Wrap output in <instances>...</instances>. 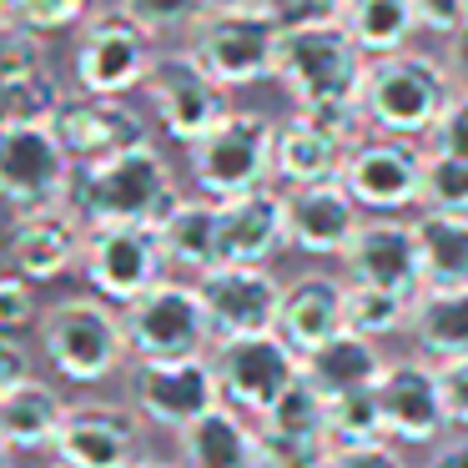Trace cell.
I'll use <instances>...</instances> for the list:
<instances>
[{"label": "cell", "mask_w": 468, "mask_h": 468, "mask_svg": "<svg viewBox=\"0 0 468 468\" xmlns=\"http://www.w3.org/2000/svg\"><path fill=\"white\" fill-rule=\"evenodd\" d=\"M277 46H282V26L262 11V5H237V11H207L186 36V51L227 86L272 81L277 76Z\"/></svg>", "instance_id": "8992f818"}, {"label": "cell", "mask_w": 468, "mask_h": 468, "mask_svg": "<svg viewBox=\"0 0 468 468\" xmlns=\"http://www.w3.org/2000/svg\"><path fill=\"white\" fill-rule=\"evenodd\" d=\"M142 96L152 106L156 126H162L172 142L192 146L197 136H207L227 112H232V91L197 61L192 51H156L152 71L142 81Z\"/></svg>", "instance_id": "9c48e42d"}, {"label": "cell", "mask_w": 468, "mask_h": 468, "mask_svg": "<svg viewBox=\"0 0 468 468\" xmlns=\"http://www.w3.org/2000/svg\"><path fill=\"white\" fill-rule=\"evenodd\" d=\"M438 383H443L448 423L468 428V357H448V363H438Z\"/></svg>", "instance_id": "bcb514c9"}, {"label": "cell", "mask_w": 468, "mask_h": 468, "mask_svg": "<svg viewBox=\"0 0 468 468\" xmlns=\"http://www.w3.org/2000/svg\"><path fill=\"white\" fill-rule=\"evenodd\" d=\"M378 398L393 443H438L443 428H453L433 357H393L378 378Z\"/></svg>", "instance_id": "d6986e66"}, {"label": "cell", "mask_w": 468, "mask_h": 468, "mask_svg": "<svg viewBox=\"0 0 468 468\" xmlns=\"http://www.w3.org/2000/svg\"><path fill=\"white\" fill-rule=\"evenodd\" d=\"M272 142H277V122L262 112H227L207 136H197L186 146V166H192V186L212 202L227 197L257 192V186H277L272 182Z\"/></svg>", "instance_id": "5b68a950"}, {"label": "cell", "mask_w": 468, "mask_h": 468, "mask_svg": "<svg viewBox=\"0 0 468 468\" xmlns=\"http://www.w3.org/2000/svg\"><path fill=\"white\" fill-rule=\"evenodd\" d=\"M66 408L71 403L41 378L16 383L0 398V448L5 453H46L56 443V433H61Z\"/></svg>", "instance_id": "484cf974"}, {"label": "cell", "mask_w": 468, "mask_h": 468, "mask_svg": "<svg viewBox=\"0 0 468 468\" xmlns=\"http://www.w3.org/2000/svg\"><path fill=\"white\" fill-rule=\"evenodd\" d=\"M202 292L212 337H247V333H277L282 313V277L272 267L252 262H217L202 277H192Z\"/></svg>", "instance_id": "5bb4252c"}, {"label": "cell", "mask_w": 468, "mask_h": 468, "mask_svg": "<svg viewBox=\"0 0 468 468\" xmlns=\"http://www.w3.org/2000/svg\"><path fill=\"white\" fill-rule=\"evenodd\" d=\"M327 468H408V463L393 438H378V443H337Z\"/></svg>", "instance_id": "ee69618b"}, {"label": "cell", "mask_w": 468, "mask_h": 468, "mask_svg": "<svg viewBox=\"0 0 468 468\" xmlns=\"http://www.w3.org/2000/svg\"><path fill=\"white\" fill-rule=\"evenodd\" d=\"M176 453L182 468H257V418L232 403H217L212 413L176 433Z\"/></svg>", "instance_id": "cb8c5ba5"}, {"label": "cell", "mask_w": 468, "mask_h": 468, "mask_svg": "<svg viewBox=\"0 0 468 468\" xmlns=\"http://www.w3.org/2000/svg\"><path fill=\"white\" fill-rule=\"evenodd\" d=\"M0 16L36 36H56V31H76L91 16V0H0Z\"/></svg>", "instance_id": "8d00e7d4"}, {"label": "cell", "mask_w": 468, "mask_h": 468, "mask_svg": "<svg viewBox=\"0 0 468 468\" xmlns=\"http://www.w3.org/2000/svg\"><path fill=\"white\" fill-rule=\"evenodd\" d=\"M353 146H343L337 136H327L323 126H313L303 112H292L287 122H277V142H272V182L282 186H317V182H337L343 162Z\"/></svg>", "instance_id": "d4e9b609"}, {"label": "cell", "mask_w": 468, "mask_h": 468, "mask_svg": "<svg viewBox=\"0 0 468 468\" xmlns=\"http://www.w3.org/2000/svg\"><path fill=\"white\" fill-rule=\"evenodd\" d=\"M272 81L292 96V106L357 101V96H363V81H367V51L343 31V21L297 26V31H282Z\"/></svg>", "instance_id": "277c9868"}, {"label": "cell", "mask_w": 468, "mask_h": 468, "mask_svg": "<svg viewBox=\"0 0 468 468\" xmlns=\"http://www.w3.org/2000/svg\"><path fill=\"white\" fill-rule=\"evenodd\" d=\"M212 367H217V383H222V403L242 408L247 418H262L303 378V353L282 333L217 337Z\"/></svg>", "instance_id": "30bf717a"}, {"label": "cell", "mask_w": 468, "mask_h": 468, "mask_svg": "<svg viewBox=\"0 0 468 468\" xmlns=\"http://www.w3.org/2000/svg\"><path fill=\"white\" fill-rule=\"evenodd\" d=\"M428 152L438 156H458V162H468V91H458L453 101L443 106V116H438V126L428 132Z\"/></svg>", "instance_id": "60d3db41"}, {"label": "cell", "mask_w": 468, "mask_h": 468, "mask_svg": "<svg viewBox=\"0 0 468 468\" xmlns=\"http://www.w3.org/2000/svg\"><path fill=\"white\" fill-rule=\"evenodd\" d=\"M41 353L66 383H106L116 367L132 357L122 307L106 297H61L41 317Z\"/></svg>", "instance_id": "3957f363"}, {"label": "cell", "mask_w": 468, "mask_h": 468, "mask_svg": "<svg viewBox=\"0 0 468 468\" xmlns=\"http://www.w3.org/2000/svg\"><path fill=\"white\" fill-rule=\"evenodd\" d=\"M61 86H56L51 71L41 76H26L16 86H0V122L5 126H21V122H51L56 106H61Z\"/></svg>", "instance_id": "d590c367"}, {"label": "cell", "mask_w": 468, "mask_h": 468, "mask_svg": "<svg viewBox=\"0 0 468 468\" xmlns=\"http://www.w3.org/2000/svg\"><path fill=\"white\" fill-rule=\"evenodd\" d=\"M423 172H428V146L408 136L367 132L343 162V186L357 197L367 217H398L408 207H423Z\"/></svg>", "instance_id": "7c38bea8"}, {"label": "cell", "mask_w": 468, "mask_h": 468, "mask_svg": "<svg viewBox=\"0 0 468 468\" xmlns=\"http://www.w3.org/2000/svg\"><path fill=\"white\" fill-rule=\"evenodd\" d=\"M267 16H272L282 31H297V26H327L343 16V0H257Z\"/></svg>", "instance_id": "7bdbcfd3"}, {"label": "cell", "mask_w": 468, "mask_h": 468, "mask_svg": "<svg viewBox=\"0 0 468 468\" xmlns=\"http://www.w3.org/2000/svg\"><path fill=\"white\" fill-rule=\"evenodd\" d=\"M448 71H453L458 91H468V31L453 36V51H448Z\"/></svg>", "instance_id": "681fc988"}, {"label": "cell", "mask_w": 468, "mask_h": 468, "mask_svg": "<svg viewBox=\"0 0 468 468\" xmlns=\"http://www.w3.org/2000/svg\"><path fill=\"white\" fill-rule=\"evenodd\" d=\"M136 468H182V463H166V458H142Z\"/></svg>", "instance_id": "816d5d0a"}, {"label": "cell", "mask_w": 468, "mask_h": 468, "mask_svg": "<svg viewBox=\"0 0 468 468\" xmlns=\"http://www.w3.org/2000/svg\"><path fill=\"white\" fill-rule=\"evenodd\" d=\"M413 232L423 257V287H468V217L418 207Z\"/></svg>", "instance_id": "f546056e"}, {"label": "cell", "mask_w": 468, "mask_h": 468, "mask_svg": "<svg viewBox=\"0 0 468 468\" xmlns=\"http://www.w3.org/2000/svg\"><path fill=\"white\" fill-rule=\"evenodd\" d=\"M31 378V357H26V347L16 343L11 333H0V398L11 393L16 383H26Z\"/></svg>", "instance_id": "7dc6e473"}, {"label": "cell", "mask_w": 468, "mask_h": 468, "mask_svg": "<svg viewBox=\"0 0 468 468\" xmlns=\"http://www.w3.org/2000/svg\"><path fill=\"white\" fill-rule=\"evenodd\" d=\"M41 71H46V36H36L0 16V86H16Z\"/></svg>", "instance_id": "f35d334b"}, {"label": "cell", "mask_w": 468, "mask_h": 468, "mask_svg": "<svg viewBox=\"0 0 468 468\" xmlns=\"http://www.w3.org/2000/svg\"><path fill=\"white\" fill-rule=\"evenodd\" d=\"M217 247L222 262L267 267L287 247V202L282 186H257V192L217 202Z\"/></svg>", "instance_id": "7402d4cb"}, {"label": "cell", "mask_w": 468, "mask_h": 468, "mask_svg": "<svg viewBox=\"0 0 468 468\" xmlns=\"http://www.w3.org/2000/svg\"><path fill=\"white\" fill-rule=\"evenodd\" d=\"M343 262L347 282L388 287V292L418 297L423 292V257H418V232L403 217H363L357 237L347 242Z\"/></svg>", "instance_id": "ac0fdd59"}, {"label": "cell", "mask_w": 468, "mask_h": 468, "mask_svg": "<svg viewBox=\"0 0 468 468\" xmlns=\"http://www.w3.org/2000/svg\"><path fill=\"white\" fill-rule=\"evenodd\" d=\"M81 277L91 282L96 297L126 307L142 292H152L166 277V252L156 227H86V252H81Z\"/></svg>", "instance_id": "4fadbf2b"}, {"label": "cell", "mask_w": 468, "mask_h": 468, "mask_svg": "<svg viewBox=\"0 0 468 468\" xmlns=\"http://www.w3.org/2000/svg\"><path fill=\"white\" fill-rule=\"evenodd\" d=\"M31 317H36V282L21 277L16 267L0 272V333H21V327H31Z\"/></svg>", "instance_id": "b9f144b4"}, {"label": "cell", "mask_w": 468, "mask_h": 468, "mask_svg": "<svg viewBox=\"0 0 468 468\" xmlns=\"http://www.w3.org/2000/svg\"><path fill=\"white\" fill-rule=\"evenodd\" d=\"M383 367H388V357H383V347H378V337H363V333H353V327H343L337 337H327L323 347H313V353L303 357V373L313 378L327 398L347 393V388H373L378 378H383Z\"/></svg>", "instance_id": "83f0119b"}, {"label": "cell", "mask_w": 468, "mask_h": 468, "mask_svg": "<svg viewBox=\"0 0 468 468\" xmlns=\"http://www.w3.org/2000/svg\"><path fill=\"white\" fill-rule=\"evenodd\" d=\"M176 202H182L176 176L152 142L132 146V152H116V156H106V162L76 166L71 197H66V207H71L86 227H116V222L156 227Z\"/></svg>", "instance_id": "6da1fadb"}, {"label": "cell", "mask_w": 468, "mask_h": 468, "mask_svg": "<svg viewBox=\"0 0 468 468\" xmlns=\"http://www.w3.org/2000/svg\"><path fill=\"white\" fill-rule=\"evenodd\" d=\"M0 468H11V463H5V448H0Z\"/></svg>", "instance_id": "f5cc1de1"}, {"label": "cell", "mask_w": 468, "mask_h": 468, "mask_svg": "<svg viewBox=\"0 0 468 468\" xmlns=\"http://www.w3.org/2000/svg\"><path fill=\"white\" fill-rule=\"evenodd\" d=\"M418 5V26L433 36H463L468 31V0H413Z\"/></svg>", "instance_id": "f6af8a7d"}, {"label": "cell", "mask_w": 468, "mask_h": 468, "mask_svg": "<svg viewBox=\"0 0 468 468\" xmlns=\"http://www.w3.org/2000/svg\"><path fill=\"white\" fill-rule=\"evenodd\" d=\"M0 136H5V122H0Z\"/></svg>", "instance_id": "db71d44e"}, {"label": "cell", "mask_w": 468, "mask_h": 468, "mask_svg": "<svg viewBox=\"0 0 468 468\" xmlns=\"http://www.w3.org/2000/svg\"><path fill=\"white\" fill-rule=\"evenodd\" d=\"M423 207H438V212H463V217H468V162L428 152Z\"/></svg>", "instance_id": "ab89813d"}, {"label": "cell", "mask_w": 468, "mask_h": 468, "mask_svg": "<svg viewBox=\"0 0 468 468\" xmlns=\"http://www.w3.org/2000/svg\"><path fill=\"white\" fill-rule=\"evenodd\" d=\"M453 96H458V81L448 71V61L408 46V51L367 61V81L357 101H363L367 132L428 142V132L438 126V116H443V106Z\"/></svg>", "instance_id": "7a4b0ae2"}, {"label": "cell", "mask_w": 468, "mask_h": 468, "mask_svg": "<svg viewBox=\"0 0 468 468\" xmlns=\"http://www.w3.org/2000/svg\"><path fill=\"white\" fill-rule=\"evenodd\" d=\"M132 403L152 428H172L182 433L202 413L222 403V383H217L212 353L202 357H172V363H136L132 373Z\"/></svg>", "instance_id": "9a60e30c"}, {"label": "cell", "mask_w": 468, "mask_h": 468, "mask_svg": "<svg viewBox=\"0 0 468 468\" xmlns=\"http://www.w3.org/2000/svg\"><path fill=\"white\" fill-rule=\"evenodd\" d=\"M156 237H162L166 267H182V272L202 277L207 267L222 262V247H217V202L212 197H182L172 212L156 222Z\"/></svg>", "instance_id": "4316f807"}, {"label": "cell", "mask_w": 468, "mask_h": 468, "mask_svg": "<svg viewBox=\"0 0 468 468\" xmlns=\"http://www.w3.org/2000/svg\"><path fill=\"white\" fill-rule=\"evenodd\" d=\"M337 21H343V31L367 51V61H373V56L408 51L413 36L423 31L413 0H343V16H337Z\"/></svg>", "instance_id": "4dcf8cb0"}, {"label": "cell", "mask_w": 468, "mask_h": 468, "mask_svg": "<svg viewBox=\"0 0 468 468\" xmlns=\"http://www.w3.org/2000/svg\"><path fill=\"white\" fill-rule=\"evenodd\" d=\"M51 453L61 468H136L142 463V413L122 403H71Z\"/></svg>", "instance_id": "e0dca14e"}, {"label": "cell", "mask_w": 468, "mask_h": 468, "mask_svg": "<svg viewBox=\"0 0 468 468\" xmlns=\"http://www.w3.org/2000/svg\"><path fill=\"white\" fill-rule=\"evenodd\" d=\"M122 11L152 41H166V36H192V26L207 16V0H122Z\"/></svg>", "instance_id": "74e56055"}, {"label": "cell", "mask_w": 468, "mask_h": 468, "mask_svg": "<svg viewBox=\"0 0 468 468\" xmlns=\"http://www.w3.org/2000/svg\"><path fill=\"white\" fill-rule=\"evenodd\" d=\"M327 428H333V443H378V438H388L378 383L327 398Z\"/></svg>", "instance_id": "d6a6232c"}, {"label": "cell", "mask_w": 468, "mask_h": 468, "mask_svg": "<svg viewBox=\"0 0 468 468\" xmlns=\"http://www.w3.org/2000/svg\"><path fill=\"white\" fill-rule=\"evenodd\" d=\"M152 61H156V41L122 11V5L91 11L81 26H76V51H71L76 91L132 96V91H142Z\"/></svg>", "instance_id": "ba28073f"}, {"label": "cell", "mask_w": 468, "mask_h": 468, "mask_svg": "<svg viewBox=\"0 0 468 468\" xmlns=\"http://www.w3.org/2000/svg\"><path fill=\"white\" fill-rule=\"evenodd\" d=\"M122 323H126V343H132L136 363L202 357V353H212V343H217L197 282H176V277H162L152 292L126 303Z\"/></svg>", "instance_id": "52a82bcc"}, {"label": "cell", "mask_w": 468, "mask_h": 468, "mask_svg": "<svg viewBox=\"0 0 468 468\" xmlns=\"http://www.w3.org/2000/svg\"><path fill=\"white\" fill-rule=\"evenodd\" d=\"M347 327V282L333 272H303L282 287V313H277V333L297 347L313 353L327 337H337Z\"/></svg>", "instance_id": "603a6c76"}, {"label": "cell", "mask_w": 468, "mask_h": 468, "mask_svg": "<svg viewBox=\"0 0 468 468\" xmlns=\"http://www.w3.org/2000/svg\"><path fill=\"white\" fill-rule=\"evenodd\" d=\"M61 146L71 152L76 166L86 162H106L116 152H132V146L152 142V126L136 112L126 96H91V91H66L61 106L51 116Z\"/></svg>", "instance_id": "2e32d148"}, {"label": "cell", "mask_w": 468, "mask_h": 468, "mask_svg": "<svg viewBox=\"0 0 468 468\" xmlns=\"http://www.w3.org/2000/svg\"><path fill=\"white\" fill-rule=\"evenodd\" d=\"M76 182V162L61 146L51 122H21L0 136V202L16 212L66 207Z\"/></svg>", "instance_id": "8fae6325"}, {"label": "cell", "mask_w": 468, "mask_h": 468, "mask_svg": "<svg viewBox=\"0 0 468 468\" xmlns=\"http://www.w3.org/2000/svg\"><path fill=\"white\" fill-rule=\"evenodd\" d=\"M257 423L282 428V433H327V438H333V428H327V393L307 373L297 378V383L287 388V393L277 398V403L267 408Z\"/></svg>", "instance_id": "e575fe53"}, {"label": "cell", "mask_w": 468, "mask_h": 468, "mask_svg": "<svg viewBox=\"0 0 468 468\" xmlns=\"http://www.w3.org/2000/svg\"><path fill=\"white\" fill-rule=\"evenodd\" d=\"M51 468H61V463H51Z\"/></svg>", "instance_id": "11a10c76"}, {"label": "cell", "mask_w": 468, "mask_h": 468, "mask_svg": "<svg viewBox=\"0 0 468 468\" xmlns=\"http://www.w3.org/2000/svg\"><path fill=\"white\" fill-rule=\"evenodd\" d=\"M408 317H413V297L388 292V287L347 282V327H353V333L383 343V337H393V333H408Z\"/></svg>", "instance_id": "1f68e13d"}, {"label": "cell", "mask_w": 468, "mask_h": 468, "mask_svg": "<svg viewBox=\"0 0 468 468\" xmlns=\"http://www.w3.org/2000/svg\"><path fill=\"white\" fill-rule=\"evenodd\" d=\"M333 448L327 433H282L257 423V468H327Z\"/></svg>", "instance_id": "836d02e7"}, {"label": "cell", "mask_w": 468, "mask_h": 468, "mask_svg": "<svg viewBox=\"0 0 468 468\" xmlns=\"http://www.w3.org/2000/svg\"><path fill=\"white\" fill-rule=\"evenodd\" d=\"M428 468H468V438H438L433 458H428Z\"/></svg>", "instance_id": "c3c4849f"}, {"label": "cell", "mask_w": 468, "mask_h": 468, "mask_svg": "<svg viewBox=\"0 0 468 468\" xmlns=\"http://www.w3.org/2000/svg\"><path fill=\"white\" fill-rule=\"evenodd\" d=\"M81 252H86V222L71 207L16 212L11 232H5V262L31 282H56L66 272H81Z\"/></svg>", "instance_id": "ffe728a7"}, {"label": "cell", "mask_w": 468, "mask_h": 468, "mask_svg": "<svg viewBox=\"0 0 468 468\" xmlns=\"http://www.w3.org/2000/svg\"><path fill=\"white\" fill-rule=\"evenodd\" d=\"M282 202H287V247H297L307 257H343L367 217L357 207V197L343 186V176L317 186H287Z\"/></svg>", "instance_id": "44dd1931"}, {"label": "cell", "mask_w": 468, "mask_h": 468, "mask_svg": "<svg viewBox=\"0 0 468 468\" xmlns=\"http://www.w3.org/2000/svg\"><path fill=\"white\" fill-rule=\"evenodd\" d=\"M408 333L433 363L468 357V287H423L413 297Z\"/></svg>", "instance_id": "f1b7e54d"}, {"label": "cell", "mask_w": 468, "mask_h": 468, "mask_svg": "<svg viewBox=\"0 0 468 468\" xmlns=\"http://www.w3.org/2000/svg\"><path fill=\"white\" fill-rule=\"evenodd\" d=\"M237 5H257V0H207V11H237Z\"/></svg>", "instance_id": "f907efd6"}]
</instances>
